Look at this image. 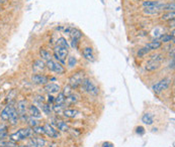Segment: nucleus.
Returning <instances> with one entry per match:
<instances>
[{"label": "nucleus", "mask_w": 175, "mask_h": 147, "mask_svg": "<svg viewBox=\"0 0 175 147\" xmlns=\"http://www.w3.org/2000/svg\"><path fill=\"white\" fill-rule=\"evenodd\" d=\"M31 133H33V130L30 129V128H22V129L18 130L17 132L10 135V140L13 141V142H17V141H20L25 138L31 137Z\"/></svg>", "instance_id": "f257e3e1"}, {"label": "nucleus", "mask_w": 175, "mask_h": 147, "mask_svg": "<svg viewBox=\"0 0 175 147\" xmlns=\"http://www.w3.org/2000/svg\"><path fill=\"white\" fill-rule=\"evenodd\" d=\"M84 80V72L83 71H79L71 76V78L69 79V86L72 89H76L79 86H81L82 82Z\"/></svg>", "instance_id": "f03ea898"}, {"label": "nucleus", "mask_w": 175, "mask_h": 147, "mask_svg": "<svg viewBox=\"0 0 175 147\" xmlns=\"http://www.w3.org/2000/svg\"><path fill=\"white\" fill-rule=\"evenodd\" d=\"M81 86L84 89V91H85V92H87L90 95L96 96L99 93L98 88L95 86V85L93 84V82L90 81L89 79H84L83 82H82V84H81Z\"/></svg>", "instance_id": "7ed1b4c3"}, {"label": "nucleus", "mask_w": 175, "mask_h": 147, "mask_svg": "<svg viewBox=\"0 0 175 147\" xmlns=\"http://www.w3.org/2000/svg\"><path fill=\"white\" fill-rule=\"evenodd\" d=\"M68 49L66 47H60V45H56L54 50V57L56 60H58L61 64H65L66 58L68 55Z\"/></svg>", "instance_id": "20e7f679"}, {"label": "nucleus", "mask_w": 175, "mask_h": 147, "mask_svg": "<svg viewBox=\"0 0 175 147\" xmlns=\"http://www.w3.org/2000/svg\"><path fill=\"white\" fill-rule=\"evenodd\" d=\"M170 84H171V79L170 78H165V79L161 80L160 82L156 83L155 85H153L152 90L154 91V93L159 94V93L163 92L164 90L168 89V87L170 86Z\"/></svg>", "instance_id": "39448f33"}, {"label": "nucleus", "mask_w": 175, "mask_h": 147, "mask_svg": "<svg viewBox=\"0 0 175 147\" xmlns=\"http://www.w3.org/2000/svg\"><path fill=\"white\" fill-rule=\"evenodd\" d=\"M48 69H50V71L54 72V73H57L59 75H62L65 73V69L64 66H63L62 65H61L60 63H57V61H53V60H50L47 61V65Z\"/></svg>", "instance_id": "423d86ee"}, {"label": "nucleus", "mask_w": 175, "mask_h": 147, "mask_svg": "<svg viewBox=\"0 0 175 147\" xmlns=\"http://www.w3.org/2000/svg\"><path fill=\"white\" fill-rule=\"evenodd\" d=\"M31 81L36 85H46L49 82V79H48V77L44 76V75L36 74L31 77Z\"/></svg>", "instance_id": "0eeeda50"}, {"label": "nucleus", "mask_w": 175, "mask_h": 147, "mask_svg": "<svg viewBox=\"0 0 175 147\" xmlns=\"http://www.w3.org/2000/svg\"><path fill=\"white\" fill-rule=\"evenodd\" d=\"M13 109H14V107L12 105H7L3 110L1 111V114H0V117H1V119L3 120V121H8L9 120V117L10 115H11Z\"/></svg>", "instance_id": "6e6552de"}, {"label": "nucleus", "mask_w": 175, "mask_h": 147, "mask_svg": "<svg viewBox=\"0 0 175 147\" xmlns=\"http://www.w3.org/2000/svg\"><path fill=\"white\" fill-rule=\"evenodd\" d=\"M44 129H45V134H47L48 136H50V137H52V138L59 137V133L57 132V130H55L54 128L52 127V125L47 123V124H45Z\"/></svg>", "instance_id": "1a4fd4ad"}, {"label": "nucleus", "mask_w": 175, "mask_h": 147, "mask_svg": "<svg viewBox=\"0 0 175 147\" xmlns=\"http://www.w3.org/2000/svg\"><path fill=\"white\" fill-rule=\"evenodd\" d=\"M161 4H162L161 2L155 1V0H147V1L143 2V6L145 8H158L159 10H160Z\"/></svg>", "instance_id": "9d476101"}, {"label": "nucleus", "mask_w": 175, "mask_h": 147, "mask_svg": "<svg viewBox=\"0 0 175 147\" xmlns=\"http://www.w3.org/2000/svg\"><path fill=\"white\" fill-rule=\"evenodd\" d=\"M146 69L149 72H154L156 71V69H158L160 68V63H158V61H152V60H149L147 61V64H146Z\"/></svg>", "instance_id": "9b49d317"}, {"label": "nucleus", "mask_w": 175, "mask_h": 147, "mask_svg": "<svg viewBox=\"0 0 175 147\" xmlns=\"http://www.w3.org/2000/svg\"><path fill=\"white\" fill-rule=\"evenodd\" d=\"M61 88L57 84H46L45 86V91L48 92L49 94H54V93H59Z\"/></svg>", "instance_id": "f8f14e48"}, {"label": "nucleus", "mask_w": 175, "mask_h": 147, "mask_svg": "<svg viewBox=\"0 0 175 147\" xmlns=\"http://www.w3.org/2000/svg\"><path fill=\"white\" fill-rule=\"evenodd\" d=\"M82 55L83 57L89 61H94V55H93V50L91 47H85L82 50Z\"/></svg>", "instance_id": "ddd939ff"}, {"label": "nucleus", "mask_w": 175, "mask_h": 147, "mask_svg": "<svg viewBox=\"0 0 175 147\" xmlns=\"http://www.w3.org/2000/svg\"><path fill=\"white\" fill-rule=\"evenodd\" d=\"M30 114H31V116L33 117V118L39 119L42 117L41 111H39L38 109V107L34 106V105H31L30 106Z\"/></svg>", "instance_id": "4468645a"}, {"label": "nucleus", "mask_w": 175, "mask_h": 147, "mask_svg": "<svg viewBox=\"0 0 175 147\" xmlns=\"http://www.w3.org/2000/svg\"><path fill=\"white\" fill-rule=\"evenodd\" d=\"M17 112L19 113V116L25 115V113H26V101L22 100L17 103Z\"/></svg>", "instance_id": "2eb2a0df"}, {"label": "nucleus", "mask_w": 175, "mask_h": 147, "mask_svg": "<svg viewBox=\"0 0 175 147\" xmlns=\"http://www.w3.org/2000/svg\"><path fill=\"white\" fill-rule=\"evenodd\" d=\"M19 119H20L19 118V113H18L16 109L14 108V109H13L11 115H10V117H9V121H10V123H11L12 125H16Z\"/></svg>", "instance_id": "dca6fc26"}, {"label": "nucleus", "mask_w": 175, "mask_h": 147, "mask_svg": "<svg viewBox=\"0 0 175 147\" xmlns=\"http://www.w3.org/2000/svg\"><path fill=\"white\" fill-rule=\"evenodd\" d=\"M161 45H162V42L161 41H151V42H149V44H146L145 47H147L149 50H155V49H158L159 47H161Z\"/></svg>", "instance_id": "f3484780"}, {"label": "nucleus", "mask_w": 175, "mask_h": 147, "mask_svg": "<svg viewBox=\"0 0 175 147\" xmlns=\"http://www.w3.org/2000/svg\"><path fill=\"white\" fill-rule=\"evenodd\" d=\"M45 68H46V65H45L44 61H41V60H38V61H34V66H33V69H34V72L44 71V69H45Z\"/></svg>", "instance_id": "a211bd4d"}, {"label": "nucleus", "mask_w": 175, "mask_h": 147, "mask_svg": "<svg viewBox=\"0 0 175 147\" xmlns=\"http://www.w3.org/2000/svg\"><path fill=\"white\" fill-rule=\"evenodd\" d=\"M142 121H143V123H145V124H147V125H152L153 122H154L153 115L150 114V113L144 114L143 115V117H142Z\"/></svg>", "instance_id": "6ab92c4d"}, {"label": "nucleus", "mask_w": 175, "mask_h": 147, "mask_svg": "<svg viewBox=\"0 0 175 147\" xmlns=\"http://www.w3.org/2000/svg\"><path fill=\"white\" fill-rule=\"evenodd\" d=\"M70 35L72 39H76V41H79V39L82 37V33L79 29L77 28H73L70 30Z\"/></svg>", "instance_id": "aec40b11"}, {"label": "nucleus", "mask_w": 175, "mask_h": 147, "mask_svg": "<svg viewBox=\"0 0 175 147\" xmlns=\"http://www.w3.org/2000/svg\"><path fill=\"white\" fill-rule=\"evenodd\" d=\"M39 55H41V58H43V60L47 61H50V60H52L51 53H50V52H48L47 49H41V50H39Z\"/></svg>", "instance_id": "412c9836"}, {"label": "nucleus", "mask_w": 175, "mask_h": 147, "mask_svg": "<svg viewBox=\"0 0 175 147\" xmlns=\"http://www.w3.org/2000/svg\"><path fill=\"white\" fill-rule=\"evenodd\" d=\"M65 100H66V96L63 94V93H60V94L55 98L54 102L56 103V105H64Z\"/></svg>", "instance_id": "4be33fe9"}, {"label": "nucleus", "mask_w": 175, "mask_h": 147, "mask_svg": "<svg viewBox=\"0 0 175 147\" xmlns=\"http://www.w3.org/2000/svg\"><path fill=\"white\" fill-rule=\"evenodd\" d=\"M63 113H64V116L67 117V118H74V117H76V115L78 114V111L74 110V109H67V110H65Z\"/></svg>", "instance_id": "5701e85b"}, {"label": "nucleus", "mask_w": 175, "mask_h": 147, "mask_svg": "<svg viewBox=\"0 0 175 147\" xmlns=\"http://www.w3.org/2000/svg\"><path fill=\"white\" fill-rule=\"evenodd\" d=\"M174 16H175L174 11H168L167 13H164L162 16H161V19L164 20V21H167V20H173V19H174Z\"/></svg>", "instance_id": "b1692460"}, {"label": "nucleus", "mask_w": 175, "mask_h": 147, "mask_svg": "<svg viewBox=\"0 0 175 147\" xmlns=\"http://www.w3.org/2000/svg\"><path fill=\"white\" fill-rule=\"evenodd\" d=\"M77 101H78V96L75 94H70L66 97L65 102H67L68 104H74V103H76Z\"/></svg>", "instance_id": "393cba45"}, {"label": "nucleus", "mask_w": 175, "mask_h": 147, "mask_svg": "<svg viewBox=\"0 0 175 147\" xmlns=\"http://www.w3.org/2000/svg\"><path fill=\"white\" fill-rule=\"evenodd\" d=\"M150 60L156 61H158V63H161V61H164V57L161 55V53H154V55H150Z\"/></svg>", "instance_id": "a878e982"}, {"label": "nucleus", "mask_w": 175, "mask_h": 147, "mask_svg": "<svg viewBox=\"0 0 175 147\" xmlns=\"http://www.w3.org/2000/svg\"><path fill=\"white\" fill-rule=\"evenodd\" d=\"M57 126H58V129L61 130V131H63V132H67V131L69 130L68 125L66 124L65 122H63V121L58 122L57 123Z\"/></svg>", "instance_id": "bb28decb"}, {"label": "nucleus", "mask_w": 175, "mask_h": 147, "mask_svg": "<svg viewBox=\"0 0 175 147\" xmlns=\"http://www.w3.org/2000/svg\"><path fill=\"white\" fill-rule=\"evenodd\" d=\"M57 45H60V47H66V49H69V44L67 41L64 38V37H60L59 39L57 41Z\"/></svg>", "instance_id": "cd10ccee"}, {"label": "nucleus", "mask_w": 175, "mask_h": 147, "mask_svg": "<svg viewBox=\"0 0 175 147\" xmlns=\"http://www.w3.org/2000/svg\"><path fill=\"white\" fill-rule=\"evenodd\" d=\"M174 39V35H171V34H163L161 36V42H169L172 41Z\"/></svg>", "instance_id": "c85d7f7f"}, {"label": "nucleus", "mask_w": 175, "mask_h": 147, "mask_svg": "<svg viewBox=\"0 0 175 147\" xmlns=\"http://www.w3.org/2000/svg\"><path fill=\"white\" fill-rule=\"evenodd\" d=\"M174 8H175V5H174L173 2H172V3L164 4L162 10H166V11H174Z\"/></svg>", "instance_id": "c756f323"}, {"label": "nucleus", "mask_w": 175, "mask_h": 147, "mask_svg": "<svg viewBox=\"0 0 175 147\" xmlns=\"http://www.w3.org/2000/svg\"><path fill=\"white\" fill-rule=\"evenodd\" d=\"M34 133H36V134H39V135H43L45 134V129H44V127H42V126H38L36 125V127H34Z\"/></svg>", "instance_id": "7c9ffc66"}, {"label": "nucleus", "mask_w": 175, "mask_h": 147, "mask_svg": "<svg viewBox=\"0 0 175 147\" xmlns=\"http://www.w3.org/2000/svg\"><path fill=\"white\" fill-rule=\"evenodd\" d=\"M159 11H160V10L158 8H145L144 9V12L146 14H158Z\"/></svg>", "instance_id": "2f4dec72"}, {"label": "nucleus", "mask_w": 175, "mask_h": 147, "mask_svg": "<svg viewBox=\"0 0 175 147\" xmlns=\"http://www.w3.org/2000/svg\"><path fill=\"white\" fill-rule=\"evenodd\" d=\"M76 64H77V60H76V58H74V57H70L68 58V66H70V68H74V66H76Z\"/></svg>", "instance_id": "473e14b6"}, {"label": "nucleus", "mask_w": 175, "mask_h": 147, "mask_svg": "<svg viewBox=\"0 0 175 147\" xmlns=\"http://www.w3.org/2000/svg\"><path fill=\"white\" fill-rule=\"evenodd\" d=\"M36 146L38 147H44L46 145V140H45L44 138L38 137V138H36Z\"/></svg>", "instance_id": "72a5a7b5"}, {"label": "nucleus", "mask_w": 175, "mask_h": 147, "mask_svg": "<svg viewBox=\"0 0 175 147\" xmlns=\"http://www.w3.org/2000/svg\"><path fill=\"white\" fill-rule=\"evenodd\" d=\"M28 126L31 127V128H34V127H36V125H38V122L34 120V118H33V117H31V118H28Z\"/></svg>", "instance_id": "f704fd0d"}, {"label": "nucleus", "mask_w": 175, "mask_h": 147, "mask_svg": "<svg viewBox=\"0 0 175 147\" xmlns=\"http://www.w3.org/2000/svg\"><path fill=\"white\" fill-rule=\"evenodd\" d=\"M150 50L147 49V47H143V49H140L139 52H138V55L139 57H144L145 55H147L148 52H149Z\"/></svg>", "instance_id": "c9c22d12"}, {"label": "nucleus", "mask_w": 175, "mask_h": 147, "mask_svg": "<svg viewBox=\"0 0 175 147\" xmlns=\"http://www.w3.org/2000/svg\"><path fill=\"white\" fill-rule=\"evenodd\" d=\"M72 88H71L70 86H69V85H67V86H65V88H64V91H63V94H64L66 97H67V96H69L70 94H72Z\"/></svg>", "instance_id": "e433bc0d"}, {"label": "nucleus", "mask_w": 175, "mask_h": 147, "mask_svg": "<svg viewBox=\"0 0 175 147\" xmlns=\"http://www.w3.org/2000/svg\"><path fill=\"white\" fill-rule=\"evenodd\" d=\"M43 111H44V113L47 114V115L51 114V109H50L49 105H43Z\"/></svg>", "instance_id": "4c0bfd02"}, {"label": "nucleus", "mask_w": 175, "mask_h": 147, "mask_svg": "<svg viewBox=\"0 0 175 147\" xmlns=\"http://www.w3.org/2000/svg\"><path fill=\"white\" fill-rule=\"evenodd\" d=\"M28 145H30L31 147H38V146H36V138H30V142H28Z\"/></svg>", "instance_id": "58836bf2"}, {"label": "nucleus", "mask_w": 175, "mask_h": 147, "mask_svg": "<svg viewBox=\"0 0 175 147\" xmlns=\"http://www.w3.org/2000/svg\"><path fill=\"white\" fill-rule=\"evenodd\" d=\"M53 109H54V111L56 112V113H60L63 109V105H55L54 107H53Z\"/></svg>", "instance_id": "ea45409f"}, {"label": "nucleus", "mask_w": 175, "mask_h": 147, "mask_svg": "<svg viewBox=\"0 0 175 147\" xmlns=\"http://www.w3.org/2000/svg\"><path fill=\"white\" fill-rule=\"evenodd\" d=\"M136 132L138 133V134L142 135V134H144V133H145V129H144V128H143L142 126H139V127H137Z\"/></svg>", "instance_id": "a19ab883"}, {"label": "nucleus", "mask_w": 175, "mask_h": 147, "mask_svg": "<svg viewBox=\"0 0 175 147\" xmlns=\"http://www.w3.org/2000/svg\"><path fill=\"white\" fill-rule=\"evenodd\" d=\"M7 136V132H0V140L4 139Z\"/></svg>", "instance_id": "79ce46f5"}, {"label": "nucleus", "mask_w": 175, "mask_h": 147, "mask_svg": "<svg viewBox=\"0 0 175 147\" xmlns=\"http://www.w3.org/2000/svg\"><path fill=\"white\" fill-rule=\"evenodd\" d=\"M54 101H55V98L53 97V96L49 95V99H48V102H49V103H53Z\"/></svg>", "instance_id": "37998d69"}, {"label": "nucleus", "mask_w": 175, "mask_h": 147, "mask_svg": "<svg viewBox=\"0 0 175 147\" xmlns=\"http://www.w3.org/2000/svg\"><path fill=\"white\" fill-rule=\"evenodd\" d=\"M169 68L173 69H174V58H172V61H171V63H170V65H169Z\"/></svg>", "instance_id": "c03bdc74"}, {"label": "nucleus", "mask_w": 175, "mask_h": 147, "mask_svg": "<svg viewBox=\"0 0 175 147\" xmlns=\"http://www.w3.org/2000/svg\"><path fill=\"white\" fill-rule=\"evenodd\" d=\"M6 1H7V0H0V3H5Z\"/></svg>", "instance_id": "a18cd8bd"}, {"label": "nucleus", "mask_w": 175, "mask_h": 147, "mask_svg": "<svg viewBox=\"0 0 175 147\" xmlns=\"http://www.w3.org/2000/svg\"><path fill=\"white\" fill-rule=\"evenodd\" d=\"M18 147H31L30 145H20V146H18Z\"/></svg>", "instance_id": "49530a36"}, {"label": "nucleus", "mask_w": 175, "mask_h": 147, "mask_svg": "<svg viewBox=\"0 0 175 147\" xmlns=\"http://www.w3.org/2000/svg\"><path fill=\"white\" fill-rule=\"evenodd\" d=\"M5 147H10V146H5Z\"/></svg>", "instance_id": "de8ad7c7"}, {"label": "nucleus", "mask_w": 175, "mask_h": 147, "mask_svg": "<svg viewBox=\"0 0 175 147\" xmlns=\"http://www.w3.org/2000/svg\"><path fill=\"white\" fill-rule=\"evenodd\" d=\"M0 11H1V8H0Z\"/></svg>", "instance_id": "09e8293b"}]
</instances>
